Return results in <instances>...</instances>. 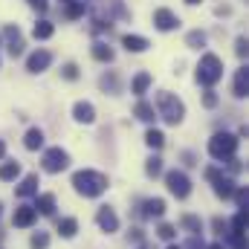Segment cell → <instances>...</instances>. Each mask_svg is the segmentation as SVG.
<instances>
[{
    "mask_svg": "<svg viewBox=\"0 0 249 249\" xmlns=\"http://www.w3.org/2000/svg\"><path fill=\"white\" fill-rule=\"evenodd\" d=\"M232 93H235V99H247L249 96V70L247 67H241V70L235 72V87H232Z\"/></svg>",
    "mask_w": 249,
    "mask_h": 249,
    "instance_id": "13",
    "label": "cell"
},
{
    "mask_svg": "<svg viewBox=\"0 0 249 249\" xmlns=\"http://www.w3.org/2000/svg\"><path fill=\"white\" fill-rule=\"evenodd\" d=\"M165 249H183V247H177V244H168V247H165Z\"/></svg>",
    "mask_w": 249,
    "mask_h": 249,
    "instance_id": "47",
    "label": "cell"
},
{
    "mask_svg": "<svg viewBox=\"0 0 249 249\" xmlns=\"http://www.w3.org/2000/svg\"><path fill=\"white\" fill-rule=\"evenodd\" d=\"M154 26H157L160 32H171V29L180 26V18H177L171 9H157V12H154Z\"/></svg>",
    "mask_w": 249,
    "mask_h": 249,
    "instance_id": "8",
    "label": "cell"
},
{
    "mask_svg": "<svg viewBox=\"0 0 249 249\" xmlns=\"http://www.w3.org/2000/svg\"><path fill=\"white\" fill-rule=\"evenodd\" d=\"M23 145H26V151H38V148H44V130H41V127H29L26 136H23Z\"/></svg>",
    "mask_w": 249,
    "mask_h": 249,
    "instance_id": "14",
    "label": "cell"
},
{
    "mask_svg": "<svg viewBox=\"0 0 249 249\" xmlns=\"http://www.w3.org/2000/svg\"><path fill=\"white\" fill-rule=\"evenodd\" d=\"M61 75L67 78V81H75V78H78V67H75V64H64Z\"/></svg>",
    "mask_w": 249,
    "mask_h": 249,
    "instance_id": "37",
    "label": "cell"
},
{
    "mask_svg": "<svg viewBox=\"0 0 249 249\" xmlns=\"http://www.w3.org/2000/svg\"><path fill=\"white\" fill-rule=\"evenodd\" d=\"M18 177H20V162L12 160V162H3V165H0V180H3V183H12V180H18Z\"/></svg>",
    "mask_w": 249,
    "mask_h": 249,
    "instance_id": "20",
    "label": "cell"
},
{
    "mask_svg": "<svg viewBox=\"0 0 249 249\" xmlns=\"http://www.w3.org/2000/svg\"><path fill=\"white\" fill-rule=\"evenodd\" d=\"M162 214H165V200L162 197L145 200V217H162Z\"/></svg>",
    "mask_w": 249,
    "mask_h": 249,
    "instance_id": "18",
    "label": "cell"
},
{
    "mask_svg": "<svg viewBox=\"0 0 249 249\" xmlns=\"http://www.w3.org/2000/svg\"><path fill=\"white\" fill-rule=\"evenodd\" d=\"M29 247L32 249H47L50 247V235H47V232H35L32 241H29Z\"/></svg>",
    "mask_w": 249,
    "mask_h": 249,
    "instance_id": "30",
    "label": "cell"
},
{
    "mask_svg": "<svg viewBox=\"0 0 249 249\" xmlns=\"http://www.w3.org/2000/svg\"><path fill=\"white\" fill-rule=\"evenodd\" d=\"M58 232H61V238H75L78 220H75V217H61V220H58Z\"/></svg>",
    "mask_w": 249,
    "mask_h": 249,
    "instance_id": "24",
    "label": "cell"
},
{
    "mask_svg": "<svg viewBox=\"0 0 249 249\" xmlns=\"http://www.w3.org/2000/svg\"><path fill=\"white\" fill-rule=\"evenodd\" d=\"M72 119L81 124H93L96 122V107L90 105V102H75V107H72Z\"/></svg>",
    "mask_w": 249,
    "mask_h": 249,
    "instance_id": "12",
    "label": "cell"
},
{
    "mask_svg": "<svg viewBox=\"0 0 249 249\" xmlns=\"http://www.w3.org/2000/svg\"><path fill=\"white\" fill-rule=\"evenodd\" d=\"M93 58H96V61H102V64H110V61H113V50H110L107 44L96 41V44H93Z\"/></svg>",
    "mask_w": 249,
    "mask_h": 249,
    "instance_id": "22",
    "label": "cell"
},
{
    "mask_svg": "<svg viewBox=\"0 0 249 249\" xmlns=\"http://www.w3.org/2000/svg\"><path fill=\"white\" fill-rule=\"evenodd\" d=\"M232 232H247V209H238V214H235V220H232Z\"/></svg>",
    "mask_w": 249,
    "mask_h": 249,
    "instance_id": "29",
    "label": "cell"
},
{
    "mask_svg": "<svg viewBox=\"0 0 249 249\" xmlns=\"http://www.w3.org/2000/svg\"><path fill=\"white\" fill-rule=\"evenodd\" d=\"M72 188L81 197H99V194L107 191V177L93 171V168H81V171L72 174Z\"/></svg>",
    "mask_w": 249,
    "mask_h": 249,
    "instance_id": "1",
    "label": "cell"
},
{
    "mask_svg": "<svg viewBox=\"0 0 249 249\" xmlns=\"http://www.w3.org/2000/svg\"><path fill=\"white\" fill-rule=\"evenodd\" d=\"M53 32H55V26H53L50 20H38V23L32 26V35H35L38 41H47V38H53Z\"/></svg>",
    "mask_w": 249,
    "mask_h": 249,
    "instance_id": "23",
    "label": "cell"
},
{
    "mask_svg": "<svg viewBox=\"0 0 249 249\" xmlns=\"http://www.w3.org/2000/svg\"><path fill=\"white\" fill-rule=\"evenodd\" d=\"M61 3H72V0H61Z\"/></svg>",
    "mask_w": 249,
    "mask_h": 249,
    "instance_id": "49",
    "label": "cell"
},
{
    "mask_svg": "<svg viewBox=\"0 0 249 249\" xmlns=\"http://www.w3.org/2000/svg\"><path fill=\"white\" fill-rule=\"evenodd\" d=\"M235 53H238L241 58L247 55V38H238V44H235Z\"/></svg>",
    "mask_w": 249,
    "mask_h": 249,
    "instance_id": "42",
    "label": "cell"
},
{
    "mask_svg": "<svg viewBox=\"0 0 249 249\" xmlns=\"http://www.w3.org/2000/svg\"><path fill=\"white\" fill-rule=\"evenodd\" d=\"M139 249H148V247H145V244H142V247H139Z\"/></svg>",
    "mask_w": 249,
    "mask_h": 249,
    "instance_id": "50",
    "label": "cell"
},
{
    "mask_svg": "<svg viewBox=\"0 0 249 249\" xmlns=\"http://www.w3.org/2000/svg\"><path fill=\"white\" fill-rule=\"evenodd\" d=\"M186 44L188 47H194V50H200V47H206V35H203V32H188Z\"/></svg>",
    "mask_w": 249,
    "mask_h": 249,
    "instance_id": "31",
    "label": "cell"
},
{
    "mask_svg": "<svg viewBox=\"0 0 249 249\" xmlns=\"http://www.w3.org/2000/svg\"><path fill=\"white\" fill-rule=\"evenodd\" d=\"M203 105H206V107H217V96H214V90H206V93H203Z\"/></svg>",
    "mask_w": 249,
    "mask_h": 249,
    "instance_id": "40",
    "label": "cell"
},
{
    "mask_svg": "<svg viewBox=\"0 0 249 249\" xmlns=\"http://www.w3.org/2000/svg\"><path fill=\"white\" fill-rule=\"evenodd\" d=\"M157 235H160L162 241H174V235H177V232H174V226H171V223H160Z\"/></svg>",
    "mask_w": 249,
    "mask_h": 249,
    "instance_id": "33",
    "label": "cell"
},
{
    "mask_svg": "<svg viewBox=\"0 0 249 249\" xmlns=\"http://www.w3.org/2000/svg\"><path fill=\"white\" fill-rule=\"evenodd\" d=\"M67 9H64V15L70 18V20H75V18H81L84 15V0H72V3H64Z\"/></svg>",
    "mask_w": 249,
    "mask_h": 249,
    "instance_id": "26",
    "label": "cell"
},
{
    "mask_svg": "<svg viewBox=\"0 0 249 249\" xmlns=\"http://www.w3.org/2000/svg\"><path fill=\"white\" fill-rule=\"evenodd\" d=\"M145 174H148V177H160V174H162V160H160V157H151V160L145 162Z\"/></svg>",
    "mask_w": 249,
    "mask_h": 249,
    "instance_id": "28",
    "label": "cell"
},
{
    "mask_svg": "<svg viewBox=\"0 0 249 249\" xmlns=\"http://www.w3.org/2000/svg\"><path fill=\"white\" fill-rule=\"evenodd\" d=\"M35 217H38V212H35L32 206H26V203H23V206H18V209H15L12 223H15L18 229H29V226L35 223Z\"/></svg>",
    "mask_w": 249,
    "mask_h": 249,
    "instance_id": "11",
    "label": "cell"
},
{
    "mask_svg": "<svg viewBox=\"0 0 249 249\" xmlns=\"http://www.w3.org/2000/svg\"><path fill=\"white\" fill-rule=\"evenodd\" d=\"M229 244H232V249H247V241L241 232H229Z\"/></svg>",
    "mask_w": 249,
    "mask_h": 249,
    "instance_id": "35",
    "label": "cell"
},
{
    "mask_svg": "<svg viewBox=\"0 0 249 249\" xmlns=\"http://www.w3.org/2000/svg\"><path fill=\"white\" fill-rule=\"evenodd\" d=\"M183 226H186L191 235H200L203 232V223H200V217H194V214H183V220H180Z\"/></svg>",
    "mask_w": 249,
    "mask_h": 249,
    "instance_id": "27",
    "label": "cell"
},
{
    "mask_svg": "<svg viewBox=\"0 0 249 249\" xmlns=\"http://www.w3.org/2000/svg\"><path fill=\"white\" fill-rule=\"evenodd\" d=\"M206 180H212L214 183V194L220 197V200H229L232 197V191H235V180L232 177H223L220 174V168H206Z\"/></svg>",
    "mask_w": 249,
    "mask_h": 249,
    "instance_id": "6",
    "label": "cell"
},
{
    "mask_svg": "<svg viewBox=\"0 0 249 249\" xmlns=\"http://www.w3.org/2000/svg\"><path fill=\"white\" fill-rule=\"evenodd\" d=\"M9 55H12V58H18V55H23V41H20V38H15V41H9Z\"/></svg>",
    "mask_w": 249,
    "mask_h": 249,
    "instance_id": "36",
    "label": "cell"
},
{
    "mask_svg": "<svg viewBox=\"0 0 249 249\" xmlns=\"http://www.w3.org/2000/svg\"><path fill=\"white\" fill-rule=\"evenodd\" d=\"M165 186H168V191H171L177 200H186L188 194H191V180H188L183 171H168V174H165Z\"/></svg>",
    "mask_w": 249,
    "mask_h": 249,
    "instance_id": "7",
    "label": "cell"
},
{
    "mask_svg": "<svg viewBox=\"0 0 249 249\" xmlns=\"http://www.w3.org/2000/svg\"><path fill=\"white\" fill-rule=\"evenodd\" d=\"M145 145H148V148H154V151H160V148L165 145V136H162V130L151 127V130L145 133Z\"/></svg>",
    "mask_w": 249,
    "mask_h": 249,
    "instance_id": "25",
    "label": "cell"
},
{
    "mask_svg": "<svg viewBox=\"0 0 249 249\" xmlns=\"http://www.w3.org/2000/svg\"><path fill=\"white\" fill-rule=\"evenodd\" d=\"M50 64H53V53H47V50H35V53L26 58V70H29V72H44Z\"/></svg>",
    "mask_w": 249,
    "mask_h": 249,
    "instance_id": "10",
    "label": "cell"
},
{
    "mask_svg": "<svg viewBox=\"0 0 249 249\" xmlns=\"http://www.w3.org/2000/svg\"><path fill=\"white\" fill-rule=\"evenodd\" d=\"M232 197H235L238 209H247V203H249V191H247V188H238V186H235V191H232Z\"/></svg>",
    "mask_w": 249,
    "mask_h": 249,
    "instance_id": "32",
    "label": "cell"
},
{
    "mask_svg": "<svg viewBox=\"0 0 249 249\" xmlns=\"http://www.w3.org/2000/svg\"><path fill=\"white\" fill-rule=\"evenodd\" d=\"M223 162L229 165V171H232V174H241V171H244V165H241V160H235V157H226Z\"/></svg>",
    "mask_w": 249,
    "mask_h": 249,
    "instance_id": "38",
    "label": "cell"
},
{
    "mask_svg": "<svg viewBox=\"0 0 249 249\" xmlns=\"http://www.w3.org/2000/svg\"><path fill=\"white\" fill-rule=\"evenodd\" d=\"M206 249H226L223 244H212V247H206Z\"/></svg>",
    "mask_w": 249,
    "mask_h": 249,
    "instance_id": "46",
    "label": "cell"
},
{
    "mask_svg": "<svg viewBox=\"0 0 249 249\" xmlns=\"http://www.w3.org/2000/svg\"><path fill=\"white\" fill-rule=\"evenodd\" d=\"M186 249H206V244L200 241V235H191V238H188V244H186Z\"/></svg>",
    "mask_w": 249,
    "mask_h": 249,
    "instance_id": "41",
    "label": "cell"
},
{
    "mask_svg": "<svg viewBox=\"0 0 249 249\" xmlns=\"http://www.w3.org/2000/svg\"><path fill=\"white\" fill-rule=\"evenodd\" d=\"M99 84H102V90H110V93H116V90H119V87H116V75H113V72H110V75H102V81H99Z\"/></svg>",
    "mask_w": 249,
    "mask_h": 249,
    "instance_id": "34",
    "label": "cell"
},
{
    "mask_svg": "<svg viewBox=\"0 0 249 249\" xmlns=\"http://www.w3.org/2000/svg\"><path fill=\"white\" fill-rule=\"evenodd\" d=\"M133 116L151 124L154 119H157V110H154V105H148V102H142V99H139V102H136V107H133Z\"/></svg>",
    "mask_w": 249,
    "mask_h": 249,
    "instance_id": "15",
    "label": "cell"
},
{
    "mask_svg": "<svg viewBox=\"0 0 249 249\" xmlns=\"http://www.w3.org/2000/svg\"><path fill=\"white\" fill-rule=\"evenodd\" d=\"M130 232H133V235H130V238H133V241H136V244H142V229H130Z\"/></svg>",
    "mask_w": 249,
    "mask_h": 249,
    "instance_id": "44",
    "label": "cell"
},
{
    "mask_svg": "<svg viewBox=\"0 0 249 249\" xmlns=\"http://www.w3.org/2000/svg\"><path fill=\"white\" fill-rule=\"evenodd\" d=\"M29 6H32V9H38V12H47V6H50V3H47V0H29Z\"/></svg>",
    "mask_w": 249,
    "mask_h": 249,
    "instance_id": "43",
    "label": "cell"
},
{
    "mask_svg": "<svg viewBox=\"0 0 249 249\" xmlns=\"http://www.w3.org/2000/svg\"><path fill=\"white\" fill-rule=\"evenodd\" d=\"M0 209H3V203H0Z\"/></svg>",
    "mask_w": 249,
    "mask_h": 249,
    "instance_id": "51",
    "label": "cell"
},
{
    "mask_svg": "<svg viewBox=\"0 0 249 249\" xmlns=\"http://www.w3.org/2000/svg\"><path fill=\"white\" fill-rule=\"evenodd\" d=\"M238 151V136L235 133H214L209 139V154L214 160H226V157H235Z\"/></svg>",
    "mask_w": 249,
    "mask_h": 249,
    "instance_id": "4",
    "label": "cell"
},
{
    "mask_svg": "<svg viewBox=\"0 0 249 249\" xmlns=\"http://www.w3.org/2000/svg\"><path fill=\"white\" fill-rule=\"evenodd\" d=\"M148 87H151V75H148V72H139V75L133 78V84H130V93L142 99V96L148 93Z\"/></svg>",
    "mask_w": 249,
    "mask_h": 249,
    "instance_id": "19",
    "label": "cell"
},
{
    "mask_svg": "<svg viewBox=\"0 0 249 249\" xmlns=\"http://www.w3.org/2000/svg\"><path fill=\"white\" fill-rule=\"evenodd\" d=\"M220 78H223V61L214 53H206L200 58V64H197V81L203 87H214Z\"/></svg>",
    "mask_w": 249,
    "mask_h": 249,
    "instance_id": "3",
    "label": "cell"
},
{
    "mask_svg": "<svg viewBox=\"0 0 249 249\" xmlns=\"http://www.w3.org/2000/svg\"><path fill=\"white\" fill-rule=\"evenodd\" d=\"M157 116H162L168 124H180L186 116V105L174 93H157Z\"/></svg>",
    "mask_w": 249,
    "mask_h": 249,
    "instance_id": "2",
    "label": "cell"
},
{
    "mask_svg": "<svg viewBox=\"0 0 249 249\" xmlns=\"http://www.w3.org/2000/svg\"><path fill=\"white\" fill-rule=\"evenodd\" d=\"M32 209L41 212V214H53V212H55V197H53V194H41Z\"/></svg>",
    "mask_w": 249,
    "mask_h": 249,
    "instance_id": "21",
    "label": "cell"
},
{
    "mask_svg": "<svg viewBox=\"0 0 249 249\" xmlns=\"http://www.w3.org/2000/svg\"><path fill=\"white\" fill-rule=\"evenodd\" d=\"M96 223H99V229H102V232H107V235L119 229V217H116V212H113L110 206H102V209H99Z\"/></svg>",
    "mask_w": 249,
    "mask_h": 249,
    "instance_id": "9",
    "label": "cell"
},
{
    "mask_svg": "<svg viewBox=\"0 0 249 249\" xmlns=\"http://www.w3.org/2000/svg\"><path fill=\"white\" fill-rule=\"evenodd\" d=\"M6 157V145H3V139H0V160Z\"/></svg>",
    "mask_w": 249,
    "mask_h": 249,
    "instance_id": "45",
    "label": "cell"
},
{
    "mask_svg": "<svg viewBox=\"0 0 249 249\" xmlns=\"http://www.w3.org/2000/svg\"><path fill=\"white\" fill-rule=\"evenodd\" d=\"M186 3H191V6H194V3H200V0H186Z\"/></svg>",
    "mask_w": 249,
    "mask_h": 249,
    "instance_id": "48",
    "label": "cell"
},
{
    "mask_svg": "<svg viewBox=\"0 0 249 249\" xmlns=\"http://www.w3.org/2000/svg\"><path fill=\"white\" fill-rule=\"evenodd\" d=\"M122 47L127 50V53H145V50H148V41H145L142 35H124Z\"/></svg>",
    "mask_w": 249,
    "mask_h": 249,
    "instance_id": "17",
    "label": "cell"
},
{
    "mask_svg": "<svg viewBox=\"0 0 249 249\" xmlns=\"http://www.w3.org/2000/svg\"><path fill=\"white\" fill-rule=\"evenodd\" d=\"M41 165H44V171H47V174H61L64 168L70 165V154H67L64 148H47V151H44Z\"/></svg>",
    "mask_w": 249,
    "mask_h": 249,
    "instance_id": "5",
    "label": "cell"
},
{
    "mask_svg": "<svg viewBox=\"0 0 249 249\" xmlns=\"http://www.w3.org/2000/svg\"><path fill=\"white\" fill-rule=\"evenodd\" d=\"M212 226H214V232H217V235H229V223H226V220L214 217V220H212Z\"/></svg>",
    "mask_w": 249,
    "mask_h": 249,
    "instance_id": "39",
    "label": "cell"
},
{
    "mask_svg": "<svg viewBox=\"0 0 249 249\" xmlns=\"http://www.w3.org/2000/svg\"><path fill=\"white\" fill-rule=\"evenodd\" d=\"M38 174H29V177H23V183L18 186V197H35L38 194Z\"/></svg>",
    "mask_w": 249,
    "mask_h": 249,
    "instance_id": "16",
    "label": "cell"
}]
</instances>
